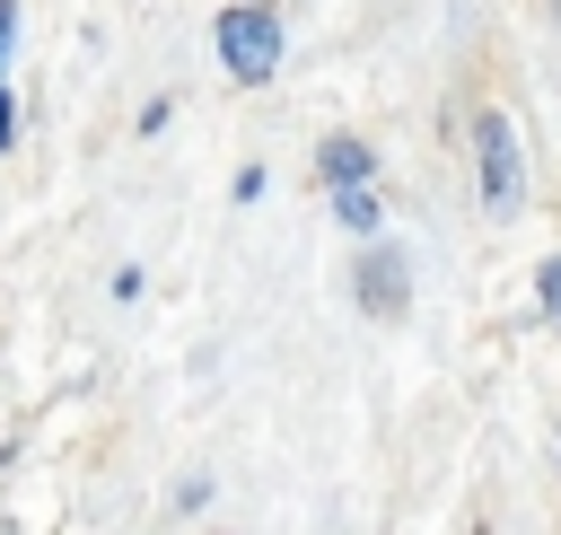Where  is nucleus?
<instances>
[{
	"label": "nucleus",
	"instance_id": "obj_1",
	"mask_svg": "<svg viewBox=\"0 0 561 535\" xmlns=\"http://www.w3.org/2000/svg\"><path fill=\"white\" fill-rule=\"evenodd\" d=\"M210 35H219V61H228V79L263 88V79L280 70V18H272L263 0H237V9H219V18H210Z\"/></svg>",
	"mask_w": 561,
	"mask_h": 535
},
{
	"label": "nucleus",
	"instance_id": "obj_2",
	"mask_svg": "<svg viewBox=\"0 0 561 535\" xmlns=\"http://www.w3.org/2000/svg\"><path fill=\"white\" fill-rule=\"evenodd\" d=\"M473 158H482V210H491V219H517V210H526V158H517V123H508L500 105H482Z\"/></svg>",
	"mask_w": 561,
	"mask_h": 535
},
{
	"label": "nucleus",
	"instance_id": "obj_3",
	"mask_svg": "<svg viewBox=\"0 0 561 535\" xmlns=\"http://www.w3.org/2000/svg\"><path fill=\"white\" fill-rule=\"evenodd\" d=\"M359 307H368V316H394V307H403V254H394V246H368V263H359Z\"/></svg>",
	"mask_w": 561,
	"mask_h": 535
},
{
	"label": "nucleus",
	"instance_id": "obj_4",
	"mask_svg": "<svg viewBox=\"0 0 561 535\" xmlns=\"http://www.w3.org/2000/svg\"><path fill=\"white\" fill-rule=\"evenodd\" d=\"M316 167H324V184H333V193H342V184H368V175H377L368 140H342V132H333V140L316 149Z\"/></svg>",
	"mask_w": 561,
	"mask_h": 535
},
{
	"label": "nucleus",
	"instance_id": "obj_5",
	"mask_svg": "<svg viewBox=\"0 0 561 535\" xmlns=\"http://www.w3.org/2000/svg\"><path fill=\"white\" fill-rule=\"evenodd\" d=\"M333 210H342V228H351V237H377V193H368V184H342V193H333Z\"/></svg>",
	"mask_w": 561,
	"mask_h": 535
},
{
	"label": "nucleus",
	"instance_id": "obj_6",
	"mask_svg": "<svg viewBox=\"0 0 561 535\" xmlns=\"http://www.w3.org/2000/svg\"><path fill=\"white\" fill-rule=\"evenodd\" d=\"M535 289H543V316H552V325H561V254H552V263H543V281H535Z\"/></svg>",
	"mask_w": 561,
	"mask_h": 535
},
{
	"label": "nucleus",
	"instance_id": "obj_7",
	"mask_svg": "<svg viewBox=\"0 0 561 535\" xmlns=\"http://www.w3.org/2000/svg\"><path fill=\"white\" fill-rule=\"evenodd\" d=\"M9 140H18V105H9V88H0V158H9Z\"/></svg>",
	"mask_w": 561,
	"mask_h": 535
},
{
	"label": "nucleus",
	"instance_id": "obj_8",
	"mask_svg": "<svg viewBox=\"0 0 561 535\" xmlns=\"http://www.w3.org/2000/svg\"><path fill=\"white\" fill-rule=\"evenodd\" d=\"M9 35H18V9L0 0V61H9Z\"/></svg>",
	"mask_w": 561,
	"mask_h": 535
}]
</instances>
